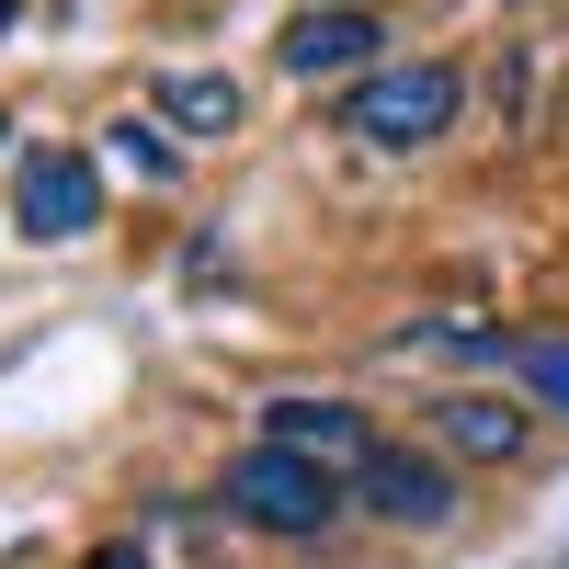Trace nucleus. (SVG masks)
<instances>
[{
    "label": "nucleus",
    "instance_id": "f8f14e48",
    "mask_svg": "<svg viewBox=\"0 0 569 569\" xmlns=\"http://www.w3.org/2000/svg\"><path fill=\"white\" fill-rule=\"evenodd\" d=\"M12 23H23V0H0V34H12Z\"/></svg>",
    "mask_w": 569,
    "mask_h": 569
},
{
    "label": "nucleus",
    "instance_id": "f03ea898",
    "mask_svg": "<svg viewBox=\"0 0 569 569\" xmlns=\"http://www.w3.org/2000/svg\"><path fill=\"white\" fill-rule=\"evenodd\" d=\"M456 114H467V69L456 58H376L342 91V126L376 137V149H433V137H456Z\"/></svg>",
    "mask_w": 569,
    "mask_h": 569
},
{
    "label": "nucleus",
    "instance_id": "39448f33",
    "mask_svg": "<svg viewBox=\"0 0 569 569\" xmlns=\"http://www.w3.org/2000/svg\"><path fill=\"white\" fill-rule=\"evenodd\" d=\"M421 433H433L456 467H525L536 456V410L525 399H490V388H445L421 410Z\"/></svg>",
    "mask_w": 569,
    "mask_h": 569
},
{
    "label": "nucleus",
    "instance_id": "20e7f679",
    "mask_svg": "<svg viewBox=\"0 0 569 569\" xmlns=\"http://www.w3.org/2000/svg\"><path fill=\"white\" fill-rule=\"evenodd\" d=\"M91 217H103V160L91 149H23V171H12V228L23 240H80Z\"/></svg>",
    "mask_w": 569,
    "mask_h": 569
},
{
    "label": "nucleus",
    "instance_id": "0eeeda50",
    "mask_svg": "<svg viewBox=\"0 0 569 569\" xmlns=\"http://www.w3.org/2000/svg\"><path fill=\"white\" fill-rule=\"evenodd\" d=\"M262 433H273V445H297V456H319V467H353V456L376 445L353 399H262Z\"/></svg>",
    "mask_w": 569,
    "mask_h": 569
},
{
    "label": "nucleus",
    "instance_id": "423d86ee",
    "mask_svg": "<svg viewBox=\"0 0 569 569\" xmlns=\"http://www.w3.org/2000/svg\"><path fill=\"white\" fill-rule=\"evenodd\" d=\"M273 69L284 80H365L376 69V12H365V0H330V12H297V23H284L273 34Z\"/></svg>",
    "mask_w": 569,
    "mask_h": 569
},
{
    "label": "nucleus",
    "instance_id": "9b49d317",
    "mask_svg": "<svg viewBox=\"0 0 569 569\" xmlns=\"http://www.w3.org/2000/svg\"><path fill=\"white\" fill-rule=\"evenodd\" d=\"M91 569H149V558H137V547H103V558H91Z\"/></svg>",
    "mask_w": 569,
    "mask_h": 569
},
{
    "label": "nucleus",
    "instance_id": "f257e3e1",
    "mask_svg": "<svg viewBox=\"0 0 569 569\" xmlns=\"http://www.w3.org/2000/svg\"><path fill=\"white\" fill-rule=\"evenodd\" d=\"M217 501L240 512L251 536L319 547L330 525H342V501H353V490H342V467H319V456H297V445H273V433H262V445H240V456L217 467Z\"/></svg>",
    "mask_w": 569,
    "mask_h": 569
},
{
    "label": "nucleus",
    "instance_id": "7ed1b4c3",
    "mask_svg": "<svg viewBox=\"0 0 569 569\" xmlns=\"http://www.w3.org/2000/svg\"><path fill=\"white\" fill-rule=\"evenodd\" d=\"M342 490L376 512V525H399V536H456L467 525V479H456L445 445H365L342 467Z\"/></svg>",
    "mask_w": 569,
    "mask_h": 569
},
{
    "label": "nucleus",
    "instance_id": "1a4fd4ad",
    "mask_svg": "<svg viewBox=\"0 0 569 569\" xmlns=\"http://www.w3.org/2000/svg\"><path fill=\"white\" fill-rule=\"evenodd\" d=\"M512 388H525V399H547V410H569V330H558V342H512Z\"/></svg>",
    "mask_w": 569,
    "mask_h": 569
},
{
    "label": "nucleus",
    "instance_id": "6e6552de",
    "mask_svg": "<svg viewBox=\"0 0 569 569\" xmlns=\"http://www.w3.org/2000/svg\"><path fill=\"white\" fill-rule=\"evenodd\" d=\"M160 114H171V126H194V137H228V126H240V80H217V69L160 80Z\"/></svg>",
    "mask_w": 569,
    "mask_h": 569
},
{
    "label": "nucleus",
    "instance_id": "9d476101",
    "mask_svg": "<svg viewBox=\"0 0 569 569\" xmlns=\"http://www.w3.org/2000/svg\"><path fill=\"white\" fill-rule=\"evenodd\" d=\"M114 160L149 171V182H182V149H171V137H149V126H114Z\"/></svg>",
    "mask_w": 569,
    "mask_h": 569
},
{
    "label": "nucleus",
    "instance_id": "ddd939ff",
    "mask_svg": "<svg viewBox=\"0 0 569 569\" xmlns=\"http://www.w3.org/2000/svg\"><path fill=\"white\" fill-rule=\"evenodd\" d=\"M0 137H12V103H0Z\"/></svg>",
    "mask_w": 569,
    "mask_h": 569
}]
</instances>
